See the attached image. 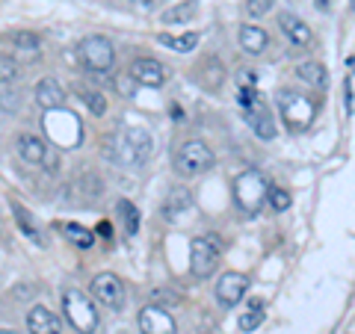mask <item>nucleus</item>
<instances>
[{
  "instance_id": "obj_22",
  "label": "nucleus",
  "mask_w": 355,
  "mask_h": 334,
  "mask_svg": "<svg viewBox=\"0 0 355 334\" xmlns=\"http://www.w3.org/2000/svg\"><path fill=\"white\" fill-rule=\"evenodd\" d=\"M157 42L166 44V48L178 51V53H190L196 44H198V36H196V33H187V36H169V33H160Z\"/></svg>"
},
{
  "instance_id": "obj_9",
  "label": "nucleus",
  "mask_w": 355,
  "mask_h": 334,
  "mask_svg": "<svg viewBox=\"0 0 355 334\" xmlns=\"http://www.w3.org/2000/svg\"><path fill=\"white\" fill-rule=\"evenodd\" d=\"M92 296L110 310H121L125 308V287L113 272H98L92 278Z\"/></svg>"
},
{
  "instance_id": "obj_36",
  "label": "nucleus",
  "mask_w": 355,
  "mask_h": 334,
  "mask_svg": "<svg viewBox=\"0 0 355 334\" xmlns=\"http://www.w3.org/2000/svg\"><path fill=\"white\" fill-rule=\"evenodd\" d=\"M0 334H18V331H9V328H0Z\"/></svg>"
},
{
  "instance_id": "obj_4",
  "label": "nucleus",
  "mask_w": 355,
  "mask_h": 334,
  "mask_svg": "<svg viewBox=\"0 0 355 334\" xmlns=\"http://www.w3.org/2000/svg\"><path fill=\"white\" fill-rule=\"evenodd\" d=\"M62 310H65L69 322L80 334H92L98 328V310L92 305V299H89L83 290H74V287H69V290L62 293Z\"/></svg>"
},
{
  "instance_id": "obj_26",
  "label": "nucleus",
  "mask_w": 355,
  "mask_h": 334,
  "mask_svg": "<svg viewBox=\"0 0 355 334\" xmlns=\"http://www.w3.org/2000/svg\"><path fill=\"white\" fill-rule=\"evenodd\" d=\"M261 322H263V310H261V302L254 299V302H252V310H246V314L240 317V328H243V331H252V328H258Z\"/></svg>"
},
{
  "instance_id": "obj_19",
  "label": "nucleus",
  "mask_w": 355,
  "mask_h": 334,
  "mask_svg": "<svg viewBox=\"0 0 355 334\" xmlns=\"http://www.w3.org/2000/svg\"><path fill=\"white\" fill-rule=\"evenodd\" d=\"M296 77L302 83L308 86H314V89H323L329 83V74H326V65H320V62H302L296 69Z\"/></svg>"
},
{
  "instance_id": "obj_27",
  "label": "nucleus",
  "mask_w": 355,
  "mask_h": 334,
  "mask_svg": "<svg viewBox=\"0 0 355 334\" xmlns=\"http://www.w3.org/2000/svg\"><path fill=\"white\" fill-rule=\"evenodd\" d=\"M266 202L272 204V210H287V207H291V193L282 189V186H272L270 195H266Z\"/></svg>"
},
{
  "instance_id": "obj_18",
  "label": "nucleus",
  "mask_w": 355,
  "mask_h": 334,
  "mask_svg": "<svg viewBox=\"0 0 355 334\" xmlns=\"http://www.w3.org/2000/svg\"><path fill=\"white\" fill-rule=\"evenodd\" d=\"M18 154L27 163H44V157H48V146H44L39 137H33V133H21L18 137Z\"/></svg>"
},
{
  "instance_id": "obj_33",
  "label": "nucleus",
  "mask_w": 355,
  "mask_h": 334,
  "mask_svg": "<svg viewBox=\"0 0 355 334\" xmlns=\"http://www.w3.org/2000/svg\"><path fill=\"white\" fill-rule=\"evenodd\" d=\"M254 80H258V77H254V71H243V74H240V86H243V89L254 86Z\"/></svg>"
},
{
  "instance_id": "obj_23",
  "label": "nucleus",
  "mask_w": 355,
  "mask_h": 334,
  "mask_svg": "<svg viewBox=\"0 0 355 334\" xmlns=\"http://www.w3.org/2000/svg\"><path fill=\"white\" fill-rule=\"evenodd\" d=\"M62 234L74 243V246H80V249H89V246L95 243V240H92V231L83 228V225H77V222H65V225H62Z\"/></svg>"
},
{
  "instance_id": "obj_15",
  "label": "nucleus",
  "mask_w": 355,
  "mask_h": 334,
  "mask_svg": "<svg viewBox=\"0 0 355 334\" xmlns=\"http://www.w3.org/2000/svg\"><path fill=\"white\" fill-rule=\"evenodd\" d=\"M27 328H30V334H60V319L44 305H36V308H30V314H27Z\"/></svg>"
},
{
  "instance_id": "obj_13",
  "label": "nucleus",
  "mask_w": 355,
  "mask_h": 334,
  "mask_svg": "<svg viewBox=\"0 0 355 334\" xmlns=\"http://www.w3.org/2000/svg\"><path fill=\"white\" fill-rule=\"evenodd\" d=\"M279 27H282L284 36L296 44V48H308V44L314 42V36H311V27L305 24L302 18H296L291 12H282L279 15Z\"/></svg>"
},
{
  "instance_id": "obj_14",
  "label": "nucleus",
  "mask_w": 355,
  "mask_h": 334,
  "mask_svg": "<svg viewBox=\"0 0 355 334\" xmlns=\"http://www.w3.org/2000/svg\"><path fill=\"white\" fill-rule=\"evenodd\" d=\"M246 118H249L252 130L258 133L261 139H275V125H272V113H270V107H266L263 101H258L254 107H249V109H246Z\"/></svg>"
},
{
  "instance_id": "obj_2",
  "label": "nucleus",
  "mask_w": 355,
  "mask_h": 334,
  "mask_svg": "<svg viewBox=\"0 0 355 334\" xmlns=\"http://www.w3.org/2000/svg\"><path fill=\"white\" fill-rule=\"evenodd\" d=\"M44 133L57 148H77L83 142V125L71 109H44Z\"/></svg>"
},
{
  "instance_id": "obj_29",
  "label": "nucleus",
  "mask_w": 355,
  "mask_h": 334,
  "mask_svg": "<svg viewBox=\"0 0 355 334\" xmlns=\"http://www.w3.org/2000/svg\"><path fill=\"white\" fill-rule=\"evenodd\" d=\"M83 101L89 104V109H92L95 116H104V113H107V98H104L101 92H89V89H86V92H83Z\"/></svg>"
},
{
  "instance_id": "obj_32",
  "label": "nucleus",
  "mask_w": 355,
  "mask_h": 334,
  "mask_svg": "<svg viewBox=\"0 0 355 334\" xmlns=\"http://www.w3.org/2000/svg\"><path fill=\"white\" fill-rule=\"evenodd\" d=\"M133 83H137V80H133V77L130 74H121V77H116V89H119V92L121 95H133Z\"/></svg>"
},
{
  "instance_id": "obj_17",
  "label": "nucleus",
  "mask_w": 355,
  "mask_h": 334,
  "mask_svg": "<svg viewBox=\"0 0 355 334\" xmlns=\"http://www.w3.org/2000/svg\"><path fill=\"white\" fill-rule=\"evenodd\" d=\"M266 44H270V36H266V30L254 27V24H246L240 27V48L252 53V57H258V53L266 51Z\"/></svg>"
},
{
  "instance_id": "obj_10",
  "label": "nucleus",
  "mask_w": 355,
  "mask_h": 334,
  "mask_svg": "<svg viewBox=\"0 0 355 334\" xmlns=\"http://www.w3.org/2000/svg\"><path fill=\"white\" fill-rule=\"evenodd\" d=\"M139 331L142 334H178V322L166 308L146 305L139 310Z\"/></svg>"
},
{
  "instance_id": "obj_37",
  "label": "nucleus",
  "mask_w": 355,
  "mask_h": 334,
  "mask_svg": "<svg viewBox=\"0 0 355 334\" xmlns=\"http://www.w3.org/2000/svg\"><path fill=\"white\" fill-rule=\"evenodd\" d=\"M349 6H352V9H355V0H349Z\"/></svg>"
},
{
  "instance_id": "obj_7",
  "label": "nucleus",
  "mask_w": 355,
  "mask_h": 334,
  "mask_svg": "<svg viewBox=\"0 0 355 334\" xmlns=\"http://www.w3.org/2000/svg\"><path fill=\"white\" fill-rule=\"evenodd\" d=\"M175 169L181 175H202L214 169V151H210L202 139H190L175 151Z\"/></svg>"
},
{
  "instance_id": "obj_16",
  "label": "nucleus",
  "mask_w": 355,
  "mask_h": 334,
  "mask_svg": "<svg viewBox=\"0 0 355 334\" xmlns=\"http://www.w3.org/2000/svg\"><path fill=\"white\" fill-rule=\"evenodd\" d=\"M36 101L44 109H60L62 101H65V92H62L60 80H53V77H44V80L36 86Z\"/></svg>"
},
{
  "instance_id": "obj_31",
  "label": "nucleus",
  "mask_w": 355,
  "mask_h": 334,
  "mask_svg": "<svg viewBox=\"0 0 355 334\" xmlns=\"http://www.w3.org/2000/svg\"><path fill=\"white\" fill-rule=\"evenodd\" d=\"M246 9H249V15L261 18V15H266L272 9V0H246Z\"/></svg>"
},
{
  "instance_id": "obj_24",
  "label": "nucleus",
  "mask_w": 355,
  "mask_h": 334,
  "mask_svg": "<svg viewBox=\"0 0 355 334\" xmlns=\"http://www.w3.org/2000/svg\"><path fill=\"white\" fill-rule=\"evenodd\" d=\"M12 213H15V219H18V225L24 228V234H27V237H30L33 243H42V234L36 231V225H33V222H30V213H27V210L21 207L18 202H12Z\"/></svg>"
},
{
  "instance_id": "obj_28",
  "label": "nucleus",
  "mask_w": 355,
  "mask_h": 334,
  "mask_svg": "<svg viewBox=\"0 0 355 334\" xmlns=\"http://www.w3.org/2000/svg\"><path fill=\"white\" fill-rule=\"evenodd\" d=\"M12 42L18 44L21 51L27 53V57H33V53H39V39H36V36H30V33H15Z\"/></svg>"
},
{
  "instance_id": "obj_21",
  "label": "nucleus",
  "mask_w": 355,
  "mask_h": 334,
  "mask_svg": "<svg viewBox=\"0 0 355 334\" xmlns=\"http://www.w3.org/2000/svg\"><path fill=\"white\" fill-rule=\"evenodd\" d=\"M196 12H198V0H184V3L166 9V12H163V24H187V21L196 18Z\"/></svg>"
},
{
  "instance_id": "obj_25",
  "label": "nucleus",
  "mask_w": 355,
  "mask_h": 334,
  "mask_svg": "<svg viewBox=\"0 0 355 334\" xmlns=\"http://www.w3.org/2000/svg\"><path fill=\"white\" fill-rule=\"evenodd\" d=\"M119 213H121V219H125L128 234H137V231H139V210L133 207L130 202H125V198H121V202H119Z\"/></svg>"
},
{
  "instance_id": "obj_3",
  "label": "nucleus",
  "mask_w": 355,
  "mask_h": 334,
  "mask_svg": "<svg viewBox=\"0 0 355 334\" xmlns=\"http://www.w3.org/2000/svg\"><path fill=\"white\" fill-rule=\"evenodd\" d=\"M279 113L287 121V128H291L293 133H299V130H305L311 121H314L317 101L314 98H308V95H299V92H291V89H287V92L279 95Z\"/></svg>"
},
{
  "instance_id": "obj_11",
  "label": "nucleus",
  "mask_w": 355,
  "mask_h": 334,
  "mask_svg": "<svg viewBox=\"0 0 355 334\" xmlns=\"http://www.w3.org/2000/svg\"><path fill=\"white\" fill-rule=\"evenodd\" d=\"M246 290H249V278L243 272H225L216 281V299L225 308H237L243 302V296H246Z\"/></svg>"
},
{
  "instance_id": "obj_8",
  "label": "nucleus",
  "mask_w": 355,
  "mask_h": 334,
  "mask_svg": "<svg viewBox=\"0 0 355 334\" xmlns=\"http://www.w3.org/2000/svg\"><path fill=\"white\" fill-rule=\"evenodd\" d=\"M77 57L86 65L89 71H110L113 69V60H116V51L104 36H86L80 44H77Z\"/></svg>"
},
{
  "instance_id": "obj_12",
  "label": "nucleus",
  "mask_w": 355,
  "mask_h": 334,
  "mask_svg": "<svg viewBox=\"0 0 355 334\" xmlns=\"http://www.w3.org/2000/svg\"><path fill=\"white\" fill-rule=\"evenodd\" d=\"M133 80L142 83V86H151V89H157L163 86L166 80H169V69L160 62V60H151V57H142L130 65V71H128Z\"/></svg>"
},
{
  "instance_id": "obj_20",
  "label": "nucleus",
  "mask_w": 355,
  "mask_h": 334,
  "mask_svg": "<svg viewBox=\"0 0 355 334\" xmlns=\"http://www.w3.org/2000/svg\"><path fill=\"white\" fill-rule=\"evenodd\" d=\"M190 204H193V193L187 186H178V189H172V193H169V198H166L163 213H166V219H175L181 210H187Z\"/></svg>"
},
{
  "instance_id": "obj_34",
  "label": "nucleus",
  "mask_w": 355,
  "mask_h": 334,
  "mask_svg": "<svg viewBox=\"0 0 355 334\" xmlns=\"http://www.w3.org/2000/svg\"><path fill=\"white\" fill-rule=\"evenodd\" d=\"M98 234H101L104 240H110L113 237V225H110V222H98Z\"/></svg>"
},
{
  "instance_id": "obj_35",
  "label": "nucleus",
  "mask_w": 355,
  "mask_h": 334,
  "mask_svg": "<svg viewBox=\"0 0 355 334\" xmlns=\"http://www.w3.org/2000/svg\"><path fill=\"white\" fill-rule=\"evenodd\" d=\"M347 113L352 116V83L347 80Z\"/></svg>"
},
{
  "instance_id": "obj_6",
  "label": "nucleus",
  "mask_w": 355,
  "mask_h": 334,
  "mask_svg": "<svg viewBox=\"0 0 355 334\" xmlns=\"http://www.w3.org/2000/svg\"><path fill=\"white\" fill-rule=\"evenodd\" d=\"M222 258V240L216 234H207V237H198L193 240L190 246V270L196 278H210L216 272Z\"/></svg>"
},
{
  "instance_id": "obj_30",
  "label": "nucleus",
  "mask_w": 355,
  "mask_h": 334,
  "mask_svg": "<svg viewBox=\"0 0 355 334\" xmlns=\"http://www.w3.org/2000/svg\"><path fill=\"white\" fill-rule=\"evenodd\" d=\"M15 77H18V65L12 62V57H3V53H0V80L9 83V80H15Z\"/></svg>"
},
{
  "instance_id": "obj_5",
  "label": "nucleus",
  "mask_w": 355,
  "mask_h": 334,
  "mask_svg": "<svg viewBox=\"0 0 355 334\" xmlns=\"http://www.w3.org/2000/svg\"><path fill=\"white\" fill-rule=\"evenodd\" d=\"M234 195H237V204L246 210L249 216H254V213H258V210L263 207L266 195H270V186H266L263 175H261L258 169H249V172H243V175L237 177Z\"/></svg>"
},
{
  "instance_id": "obj_1",
  "label": "nucleus",
  "mask_w": 355,
  "mask_h": 334,
  "mask_svg": "<svg viewBox=\"0 0 355 334\" xmlns=\"http://www.w3.org/2000/svg\"><path fill=\"white\" fill-rule=\"evenodd\" d=\"M151 151H154V139H151V133L142 128H121L104 142L107 157L119 166H130V169L146 166Z\"/></svg>"
}]
</instances>
